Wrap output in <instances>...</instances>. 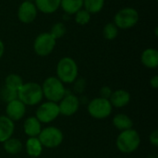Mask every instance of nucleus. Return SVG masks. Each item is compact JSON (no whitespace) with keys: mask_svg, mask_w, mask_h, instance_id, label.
I'll list each match as a JSON object with an SVG mask.
<instances>
[{"mask_svg":"<svg viewBox=\"0 0 158 158\" xmlns=\"http://www.w3.org/2000/svg\"><path fill=\"white\" fill-rule=\"evenodd\" d=\"M105 5V0H83V8L90 14L100 12Z\"/></svg>","mask_w":158,"mask_h":158,"instance_id":"5701e85b","label":"nucleus"},{"mask_svg":"<svg viewBox=\"0 0 158 158\" xmlns=\"http://www.w3.org/2000/svg\"><path fill=\"white\" fill-rule=\"evenodd\" d=\"M59 113V107L58 105L55 102L47 101L44 104H42L36 110V116L35 118L41 122V123H50L54 121L58 116Z\"/></svg>","mask_w":158,"mask_h":158,"instance_id":"1a4fd4ad","label":"nucleus"},{"mask_svg":"<svg viewBox=\"0 0 158 158\" xmlns=\"http://www.w3.org/2000/svg\"><path fill=\"white\" fill-rule=\"evenodd\" d=\"M131 101V94L128 91L119 89L112 93L109 102L112 106L117 107V108H121L129 105Z\"/></svg>","mask_w":158,"mask_h":158,"instance_id":"ddd939ff","label":"nucleus"},{"mask_svg":"<svg viewBox=\"0 0 158 158\" xmlns=\"http://www.w3.org/2000/svg\"><path fill=\"white\" fill-rule=\"evenodd\" d=\"M113 125L120 131L131 130L133 127L132 119L125 114H117L113 118Z\"/></svg>","mask_w":158,"mask_h":158,"instance_id":"6ab92c4d","label":"nucleus"},{"mask_svg":"<svg viewBox=\"0 0 158 158\" xmlns=\"http://www.w3.org/2000/svg\"><path fill=\"white\" fill-rule=\"evenodd\" d=\"M141 143V137L135 130H127L119 133L117 138V147L123 154L135 152Z\"/></svg>","mask_w":158,"mask_h":158,"instance_id":"20e7f679","label":"nucleus"},{"mask_svg":"<svg viewBox=\"0 0 158 158\" xmlns=\"http://www.w3.org/2000/svg\"><path fill=\"white\" fill-rule=\"evenodd\" d=\"M118 34V28L115 25L114 22L106 23L103 29V35L106 40H114Z\"/></svg>","mask_w":158,"mask_h":158,"instance_id":"b1692460","label":"nucleus"},{"mask_svg":"<svg viewBox=\"0 0 158 158\" xmlns=\"http://www.w3.org/2000/svg\"><path fill=\"white\" fill-rule=\"evenodd\" d=\"M5 53V45H4V43L0 40V58L3 56Z\"/></svg>","mask_w":158,"mask_h":158,"instance_id":"2f4dec72","label":"nucleus"},{"mask_svg":"<svg viewBox=\"0 0 158 158\" xmlns=\"http://www.w3.org/2000/svg\"><path fill=\"white\" fill-rule=\"evenodd\" d=\"M150 84L154 89H157L158 88V76L155 75L151 80H150Z\"/></svg>","mask_w":158,"mask_h":158,"instance_id":"7c9ffc66","label":"nucleus"},{"mask_svg":"<svg viewBox=\"0 0 158 158\" xmlns=\"http://www.w3.org/2000/svg\"><path fill=\"white\" fill-rule=\"evenodd\" d=\"M76 84H75V90L78 92V93H81L82 90L84 89L85 87V82L82 79L81 80H76Z\"/></svg>","mask_w":158,"mask_h":158,"instance_id":"c756f323","label":"nucleus"},{"mask_svg":"<svg viewBox=\"0 0 158 158\" xmlns=\"http://www.w3.org/2000/svg\"><path fill=\"white\" fill-rule=\"evenodd\" d=\"M78 65L71 57H62L56 65L57 78L63 83H72L78 77Z\"/></svg>","mask_w":158,"mask_h":158,"instance_id":"7ed1b4c3","label":"nucleus"},{"mask_svg":"<svg viewBox=\"0 0 158 158\" xmlns=\"http://www.w3.org/2000/svg\"><path fill=\"white\" fill-rule=\"evenodd\" d=\"M59 113L65 117H70L73 116L80 107V100L79 98L72 94H67L65 96L59 101Z\"/></svg>","mask_w":158,"mask_h":158,"instance_id":"9d476101","label":"nucleus"},{"mask_svg":"<svg viewBox=\"0 0 158 158\" xmlns=\"http://www.w3.org/2000/svg\"><path fill=\"white\" fill-rule=\"evenodd\" d=\"M149 140H150V143L157 147L158 146V131L157 130H155L151 134H150V137H149Z\"/></svg>","mask_w":158,"mask_h":158,"instance_id":"c85d7f7f","label":"nucleus"},{"mask_svg":"<svg viewBox=\"0 0 158 158\" xmlns=\"http://www.w3.org/2000/svg\"><path fill=\"white\" fill-rule=\"evenodd\" d=\"M0 98L7 104L13 100L18 99V92L4 86L0 91Z\"/></svg>","mask_w":158,"mask_h":158,"instance_id":"393cba45","label":"nucleus"},{"mask_svg":"<svg viewBox=\"0 0 158 158\" xmlns=\"http://www.w3.org/2000/svg\"><path fill=\"white\" fill-rule=\"evenodd\" d=\"M62 131L56 127H47L42 129L38 139L42 143L43 147L46 148H56L59 146L63 142Z\"/></svg>","mask_w":158,"mask_h":158,"instance_id":"0eeeda50","label":"nucleus"},{"mask_svg":"<svg viewBox=\"0 0 158 158\" xmlns=\"http://www.w3.org/2000/svg\"><path fill=\"white\" fill-rule=\"evenodd\" d=\"M66 31H67V28H66L65 24L62 23V22H56V23H55V24L52 26L51 31H50L49 33H50L56 40H57V39L63 37V36L65 35Z\"/></svg>","mask_w":158,"mask_h":158,"instance_id":"a878e982","label":"nucleus"},{"mask_svg":"<svg viewBox=\"0 0 158 158\" xmlns=\"http://www.w3.org/2000/svg\"><path fill=\"white\" fill-rule=\"evenodd\" d=\"M60 7L69 15H75L83 8V0H61Z\"/></svg>","mask_w":158,"mask_h":158,"instance_id":"aec40b11","label":"nucleus"},{"mask_svg":"<svg viewBox=\"0 0 158 158\" xmlns=\"http://www.w3.org/2000/svg\"><path fill=\"white\" fill-rule=\"evenodd\" d=\"M26 152L31 157H38L43 152V145L40 143L38 137L29 138L25 144Z\"/></svg>","mask_w":158,"mask_h":158,"instance_id":"a211bd4d","label":"nucleus"},{"mask_svg":"<svg viewBox=\"0 0 158 158\" xmlns=\"http://www.w3.org/2000/svg\"><path fill=\"white\" fill-rule=\"evenodd\" d=\"M112 93H113V91H112L108 86H104V87L101 89V91H100V94H101L100 97L109 100V98H110Z\"/></svg>","mask_w":158,"mask_h":158,"instance_id":"cd10ccee","label":"nucleus"},{"mask_svg":"<svg viewBox=\"0 0 158 158\" xmlns=\"http://www.w3.org/2000/svg\"><path fill=\"white\" fill-rule=\"evenodd\" d=\"M61 0H34L38 11L44 14H52L60 7Z\"/></svg>","mask_w":158,"mask_h":158,"instance_id":"f3484780","label":"nucleus"},{"mask_svg":"<svg viewBox=\"0 0 158 158\" xmlns=\"http://www.w3.org/2000/svg\"><path fill=\"white\" fill-rule=\"evenodd\" d=\"M42 86L37 82H26L18 91V99L25 106H36L43 100Z\"/></svg>","mask_w":158,"mask_h":158,"instance_id":"f257e3e1","label":"nucleus"},{"mask_svg":"<svg viewBox=\"0 0 158 158\" xmlns=\"http://www.w3.org/2000/svg\"><path fill=\"white\" fill-rule=\"evenodd\" d=\"M23 83L24 82H23L22 78L19 75L14 74V73L7 75L5 80V86L13 91H16V92H18L20 89V87L23 85Z\"/></svg>","mask_w":158,"mask_h":158,"instance_id":"4be33fe9","label":"nucleus"},{"mask_svg":"<svg viewBox=\"0 0 158 158\" xmlns=\"http://www.w3.org/2000/svg\"><path fill=\"white\" fill-rule=\"evenodd\" d=\"M24 1H28V2H33V3H34V0H24Z\"/></svg>","mask_w":158,"mask_h":158,"instance_id":"473e14b6","label":"nucleus"},{"mask_svg":"<svg viewBox=\"0 0 158 158\" xmlns=\"http://www.w3.org/2000/svg\"><path fill=\"white\" fill-rule=\"evenodd\" d=\"M3 146H4L5 151L10 155H17V154L20 153L22 150V147H23L22 143L19 139L12 138V137L7 139L6 141H5L3 143Z\"/></svg>","mask_w":158,"mask_h":158,"instance_id":"412c9836","label":"nucleus"},{"mask_svg":"<svg viewBox=\"0 0 158 158\" xmlns=\"http://www.w3.org/2000/svg\"><path fill=\"white\" fill-rule=\"evenodd\" d=\"M42 123L35 118V117H30L26 118L23 125V130L25 134L29 137H38L42 131Z\"/></svg>","mask_w":158,"mask_h":158,"instance_id":"dca6fc26","label":"nucleus"},{"mask_svg":"<svg viewBox=\"0 0 158 158\" xmlns=\"http://www.w3.org/2000/svg\"><path fill=\"white\" fill-rule=\"evenodd\" d=\"M113 106H111L109 100L96 97L93 99L88 105V113L91 117L97 119H104L110 116L112 113Z\"/></svg>","mask_w":158,"mask_h":158,"instance_id":"423d86ee","label":"nucleus"},{"mask_svg":"<svg viewBox=\"0 0 158 158\" xmlns=\"http://www.w3.org/2000/svg\"><path fill=\"white\" fill-rule=\"evenodd\" d=\"M15 130L14 122L6 116H0V143L11 138Z\"/></svg>","mask_w":158,"mask_h":158,"instance_id":"4468645a","label":"nucleus"},{"mask_svg":"<svg viewBox=\"0 0 158 158\" xmlns=\"http://www.w3.org/2000/svg\"><path fill=\"white\" fill-rule=\"evenodd\" d=\"M139 21V13L133 7H123L114 17L115 25L121 30H128L134 27Z\"/></svg>","mask_w":158,"mask_h":158,"instance_id":"39448f33","label":"nucleus"},{"mask_svg":"<svg viewBox=\"0 0 158 158\" xmlns=\"http://www.w3.org/2000/svg\"><path fill=\"white\" fill-rule=\"evenodd\" d=\"M41 86L44 96L50 102H59L67 93L63 82L57 77H48Z\"/></svg>","mask_w":158,"mask_h":158,"instance_id":"f03ea898","label":"nucleus"},{"mask_svg":"<svg viewBox=\"0 0 158 158\" xmlns=\"http://www.w3.org/2000/svg\"><path fill=\"white\" fill-rule=\"evenodd\" d=\"M92 14H90L86 9L81 8L75 14V21L79 25H86L91 20Z\"/></svg>","mask_w":158,"mask_h":158,"instance_id":"bb28decb","label":"nucleus"},{"mask_svg":"<svg viewBox=\"0 0 158 158\" xmlns=\"http://www.w3.org/2000/svg\"><path fill=\"white\" fill-rule=\"evenodd\" d=\"M142 64L148 69H156L158 67V51L156 48H147L141 55Z\"/></svg>","mask_w":158,"mask_h":158,"instance_id":"2eb2a0df","label":"nucleus"},{"mask_svg":"<svg viewBox=\"0 0 158 158\" xmlns=\"http://www.w3.org/2000/svg\"><path fill=\"white\" fill-rule=\"evenodd\" d=\"M56 40L49 32H42L34 40L33 50L39 56H46L55 49Z\"/></svg>","mask_w":158,"mask_h":158,"instance_id":"6e6552de","label":"nucleus"},{"mask_svg":"<svg viewBox=\"0 0 158 158\" xmlns=\"http://www.w3.org/2000/svg\"><path fill=\"white\" fill-rule=\"evenodd\" d=\"M26 113V106L19 99L13 100L6 104V117L14 121L20 120Z\"/></svg>","mask_w":158,"mask_h":158,"instance_id":"f8f14e48","label":"nucleus"},{"mask_svg":"<svg viewBox=\"0 0 158 158\" xmlns=\"http://www.w3.org/2000/svg\"><path fill=\"white\" fill-rule=\"evenodd\" d=\"M37 8L33 2L23 1L18 8V19L24 24L33 22L37 17Z\"/></svg>","mask_w":158,"mask_h":158,"instance_id":"9b49d317","label":"nucleus"}]
</instances>
